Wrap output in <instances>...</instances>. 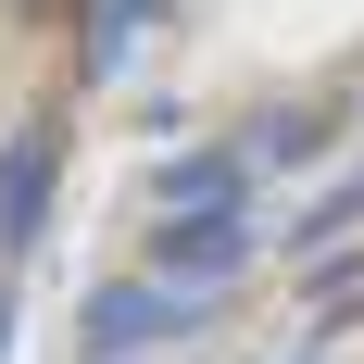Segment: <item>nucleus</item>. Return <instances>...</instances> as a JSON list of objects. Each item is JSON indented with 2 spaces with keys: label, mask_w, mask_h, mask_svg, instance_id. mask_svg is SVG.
<instances>
[{
  "label": "nucleus",
  "mask_w": 364,
  "mask_h": 364,
  "mask_svg": "<svg viewBox=\"0 0 364 364\" xmlns=\"http://www.w3.org/2000/svg\"><path fill=\"white\" fill-rule=\"evenodd\" d=\"M50 176H63V126H50V113H26V126H13V151H0V252H26L38 226H50Z\"/></svg>",
  "instance_id": "nucleus-2"
},
{
  "label": "nucleus",
  "mask_w": 364,
  "mask_h": 364,
  "mask_svg": "<svg viewBox=\"0 0 364 364\" xmlns=\"http://www.w3.org/2000/svg\"><path fill=\"white\" fill-rule=\"evenodd\" d=\"M139 13L151 0H101V13H88V75H113L126 50H139Z\"/></svg>",
  "instance_id": "nucleus-5"
},
{
  "label": "nucleus",
  "mask_w": 364,
  "mask_h": 364,
  "mask_svg": "<svg viewBox=\"0 0 364 364\" xmlns=\"http://www.w3.org/2000/svg\"><path fill=\"white\" fill-rule=\"evenodd\" d=\"M164 201L176 214H239L252 201V151H188V164H164Z\"/></svg>",
  "instance_id": "nucleus-4"
},
{
  "label": "nucleus",
  "mask_w": 364,
  "mask_h": 364,
  "mask_svg": "<svg viewBox=\"0 0 364 364\" xmlns=\"http://www.w3.org/2000/svg\"><path fill=\"white\" fill-rule=\"evenodd\" d=\"M239 252H252V226H239V214H176V226H164V252H151V277H176L188 301H214L226 277H239Z\"/></svg>",
  "instance_id": "nucleus-3"
},
{
  "label": "nucleus",
  "mask_w": 364,
  "mask_h": 364,
  "mask_svg": "<svg viewBox=\"0 0 364 364\" xmlns=\"http://www.w3.org/2000/svg\"><path fill=\"white\" fill-rule=\"evenodd\" d=\"M339 226H364V176H352V188H327V201H314V214H301V252H327Z\"/></svg>",
  "instance_id": "nucleus-6"
},
{
  "label": "nucleus",
  "mask_w": 364,
  "mask_h": 364,
  "mask_svg": "<svg viewBox=\"0 0 364 364\" xmlns=\"http://www.w3.org/2000/svg\"><path fill=\"white\" fill-rule=\"evenodd\" d=\"M188 314H201V301H188L176 277H164V289H101L75 314V339H88V364H126V352H151V339H176Z\"/></svg>",
  "instance_id": "nucleus-1"
}]
</instances>
